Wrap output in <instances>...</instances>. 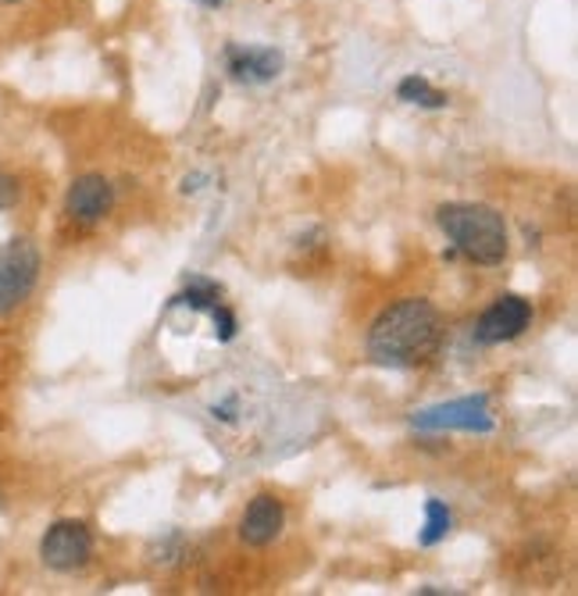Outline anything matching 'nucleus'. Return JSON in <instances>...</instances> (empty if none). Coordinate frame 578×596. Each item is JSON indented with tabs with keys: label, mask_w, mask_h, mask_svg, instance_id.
<instances>
[{
	"label": "nucleus",
	"mask_w": 578,
	"mask_h": 596,
	"mask_svg": "<svg viewBox=\"0 0 578 596\" xmlns=\"http://www.w3.org/2000/svg\"><path fill=\"white\" fill-rule=\"evenodd\" d=\"M40 278V250L33 239H11L0 247V314L22 308Z\"/></svg>",
	"instance_id": "3"
},
{
	"label": "nucleus",
	"mask_w": 578,
	"mask_h": 596,
	"mask_svg": "<svg viewBox=\"0 0 578 596\" xmlns=\"http://www.w3.org/2000/svg\"><path fill=\"white\" fill-rule=\"evenodd\" d=\"M439 229L475 264H500L507 258V222L489 204H443L436 211Z\"/></svg>",
	"instance_id": "2"
},
{
	"label": "nucleus",
	"mask_w": 578,
	"mask_h": 596,
	"mask_svg": "<svg viewBox=\"0 0 578 596\" xmlns=\"http://www.w3.org/2000/svg\"><path fill=\"white\" fill-rule=\"evenodd\" d=\"M225 69L233 72V79L240 83H272L282 72V54L275 47H250V44H233L225 50Z\"/></svg>",
	"instance_id": "9"
},
{
	"label": "nucleus",
	"mask_w": 578,
	"mask_h": 596,
	"mask_svg": "<svg viewBox=\"0 0 578 596\" xmlns=\"http://www.w3.org/2000/svg\"><path fill=\"white\" fill-rule=\"evenodd\" d=\"M211 319H215V336L222 339V344H229V339L236 336V314L225 308V303H218L215 311H208Z\"/></svg>",
	"instance_id": "13"
},
{
	"label": "nucleus",
	"mask_w": 578,
	"mask_h": 596,
	"mask_svg": "<svg viewBox=\"0 0 578 596\" xmlns=\"http://www.w3.org/2000/svg\"><path fill=\"white\" fill-rule=\"evenodd\" d=\"M532 322V303L518 294H504L497 303H489L482 319L475 322V339L479 344H507L518 339Z\"/></svg>",
	"instance_id": "6"
},
{
	"label": "nucleus",
	"mask_w": 578,
	"mask_h": 596,
	"mask_svg": "<svg viewBox=\"0 0 578 596\" xmlns=\"http://www.w3.org/2000/svg\"><path fill=\"white\" fill-rule=\"evenodd\" d=\"M0 4H22V0H0Z\"/></svg>",
	"instance_id": "16"
},
{
	"label": "nucleus",
	"mask_w": 578,
	"mask_h": 596,
	"mask_svg": "<svg viewBox=\"0 0 578 596\" xmlns=\"http://www.w3.org/2000/svg\"><path fill=\"white\" fill-rule=\"evenodd\" d=\"M414 429L422 433H447V429H464V433H493V414H489V397L475 393V397H461L450 403H436L411 418Z\"/></svg>",
	"instance_id": "4"
},
{
	"label": "nucleus",
	"mask_w": 578,
	"mask_h": 596,
	"mask_svg": "<svg viewBox=\"0 0 578 596\" xmlns=\"http://www.w3.org/2000/svg\"><path fill=\"white\" fill-rule=\"evenodd\" d=\"M397 97L404 100V104H418V108H447V94L436 90L425 75H407V79L397 86Z\"/></svg>",
	"instance_id": "10"
},
{
	"label": "nucleus",
	"mask_w": 578,
	"mask_h": 596,
	"mask_svg": "<svg viewBox=\"0 0 578 596\" xmlns=\"http://www.w3.org/2000/svg\"><path fill=\"white\" fill-rule=\"evenodd\" d=\"M172 303H183V308H193V311H215L218 303H222V286L211 283V278L193 275L190 286H186Z\"/></svg>",
	"instance_id": "11"
},
{
	"label": "nucleus",
	"mask_w": 578,
	"mask_h": 596,
	"mask_svg": "<svg viewBox=\"0 0 578 596\" xmlns=\"http://www.w3.org/2000/svg\"><path fill=\"white\" fill-rule=\"evenodd\" d=\"M443 319L429 300H397L368 328V358L382 368H418L439 350Z\"/></svg>",
	"instance_id": "1"
},
{
	"label": "nucleus",
	"mask_w": 578,
	"mask_h": 596,
	"mask_svg": "<svg viewBox=\"0 0 578 596\" xmlns=\"http://www.w3.org/2000/svg\"><path fill=\"white\" fill-rule=\"evenodd\" d=\"M65 208L75 222L93 225L100 219H108L111 208H115V189L104 179V175H79L68 189Z\"/></svg>",
	"instance_id": "8"
},
{
	"label": "nucleus",
	"mask_w": 578,
	"mask_h": 596,
	"mask_svg": "<svg viewBox=\"0 0 578 596\" xmlns=\"http://www.w3.org/2000/svg\"><path fill=\"white\" fill-rule=\"evenodd\" d=\"M90 554H93V536H90V529L83 522H75V518L54 522L40 543L43 564L54 568V572H79V568L90 561Z\"/></svg>",
	"instance_id": "5"
},
{
	"label": "nucleus",
	"mask_w": 578,
	"mask_h": 596,
	"mask_svg": "<svg viewBox=\"0 0 578 596\" xmlns=\"http://www.w3.org/2000/svg\"><path fill=\"white\" fill-rule=\"evenodd\" d=\"M450 532V507L443 500L425 504V529H422V547H436Z\"/></svg>",
	"instance_id": "12"
},
{
	"label": "nucleus",
	"mask_w": 578,
	"mask_h": 596,
	"mask_svg": "<svg viewBox=\"0 0 578 596\" xmlns=\"http://www.w3.org/2000/svg\"><path fill=\"white\" fill-rule=\"evenodd\" d=\"M282 525H286L282 500H275L272 493H257L240 518V539L247 547H268V543L279 539Z\"/></svg>",
	"instance_id": "7"
},
{
	"label": "nucleus",
	"mask_w": 578,
	"mask_h": 596,
	"mask_svg": "<svg viewBox=\"0 0 578 596\" xmlns=\"http://www.w3.org/2000/svg\"><path fill=\"white\" fill-rule=\"evenodd\" d=\"M18 194H22V186H18L15 175L0 172V211L15 208V204H18Z\"/></svg>",
	"instance_id": "14"
},
{
	"label": "nucleus",
	"mask_w": 578,
	"mask_h": 596,
	"mask_svg": "<svg viewBox=\"0 0 578 596\" xmlns=\"http://www.w3.org/2000/svg\"><path fill=\"white\" fill-rule=\"evenodd\" d=\"M197 4H204V8H222L225 0H197Z\"/></svg>",
	"instance_id": "15"
}]
</instances>
